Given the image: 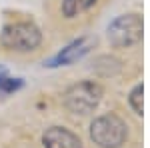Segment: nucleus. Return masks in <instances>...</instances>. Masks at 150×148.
I'll return each instance as SVG.
<instances>
[{"label": "nucleus", "mask_w": 150, "mask_h": 148, "mask_svg": "<svg viewBox=\"0 0 150 148\" xmlns=\"http://www.w3.org/2000/svg\"><path fill=\"white\" fill-rule=\"evenodd\" d=\"M22 86V80L20 78H8V76H0V94L6 96V94H12Z\"/></svg>", "instance_id": "obj_8"}, {"label": "nucleus", "mask_w": 150, "mask_h": 148, "mask_svg": "<svg viewBox=\"0 0 150 148\" xmlns=\"http://www.w3.org/2000/svg\"><path fill=\"white\" fill-rule=\"evenodd\" d=\"M92 44H94V40L90 36H82L78 40L70 42L66 48H62V52H58L56 56L48 62V66H66V64H72V62H76V60L86 56L90 52Z\"/></svg>", "instance_id": "obj_5"}, {"label": "nucleus", "mask_w": 150, "mask_h": 148, "mask_svg": "<svg viewBox=\"0 0 150 148\" xmlns=\"http://www.w3.org/2000/svg\"><path fill=\"white\" fill-rule=\"evenodd\" d=\"M44 148H82V140L64 126H50L42 134Z\"/></svg>", "instance_id": "obj_6"}, {"label": "nucleus", "mask_w": 150, "mask_h": 148, "mask_svg": "<svg viewBox=\"0 0 150 148\" xmlns=\"http://www.w3.org/2000/svg\"><path fill=\"white\" fill-rule=\"evenodd\" d=\"M0 42L4 48H8L12 52H34L38 46L42 44V32L34 22L28 20H18V22L6 24L2 28Z\"/></svg>", "instance_id": "obj_1"}, {"label": "nucleus", "mask_w": 150, "mask_h": 148, "mask_svg": "<svg viewBox=\"0 0 150 148\" xmlns=\"http://www.w3.org/2000/svg\"><path fill=\"white\" fill-rule=\"evenodd\" d=\"M94 2L96 0H62V14L66 18H76L86 10H90Z\"/></svg>", "instance_id": "obj_7"}, {"label": "nucleus", "mask_w": 150, "mask_h": 148, "mask_svg": "<svg viewBox=\"0 0 150 148\" xmlns=\"http://www.w3.org/2000/svg\"><path fill=\"white\" fill-rule=\"evenodd\" d=\"M90 138L98 148H120L128 140V126L118 114H102L92 120Z\"/></svg>", "instance_id": "obj_2"}, {"label": "nucleus", "mask_w": 150, "mask_h": 148, "mask_svg": "<svg viewBox=\"0 0 150 148\" xmlns=\"http://www.w3.org/2000/svg\"><path fill=\"white\" fill-rule=\"evenodd\" d=\"M102 100V86L92 80H82L72 84L64 92V106L74 114H90Z\"/></svg>", "instance_id": "obj_3"}, {"label": "nucleus", "mask_w": 150, "mask_h": 148, "mask_svg": "<svg viewBox=\"0 0 150 148\" xmlns=\"http://www.w3.org/2000/svg\"><path fill=\"white\" fill-rule=\"evenodd\" d=\"M128 102H130L134 112L138 114V116H142V84H136L132 88L130 96H128Z\"/></svg>", "instance_id": "obj_9"}, {"label": "nucleus", "mask_w": 150, "mask_h": 148, "mask_svg": "<svg viewBox=\"0 0 150 148\" xmlns=\"http://www.w3.org/2000/svg\"><path fill=\"white\" fill-rule=\"evenodd\" d=\"M142 40V18L138 14H122L108 26V42L114 48H130Z\"/></svg>", "instance_id": "obj_4"}]
</instances>
